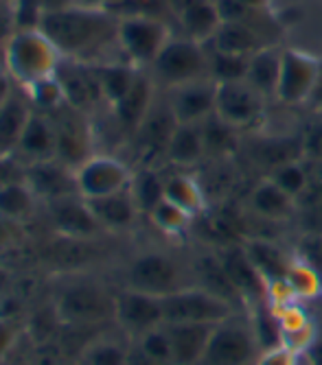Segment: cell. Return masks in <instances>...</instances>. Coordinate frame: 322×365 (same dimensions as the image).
Instances as JSON below:
<instances>
[{"label": "cell", "instance_id": "cell-1", "mask_svg": "<svg viewBox=\"0 0 322 365\" xmlns=\"http://www.w3.org/2000/svg\"><path fill=\"white\" fill-rule=\"evenodd\" d=\"M40 29L57 46L64 59L84 61L92 66L119 61L112 55L121 53L119 18L108 9L64 5L44 11Z\"/></svg>", "mask_w": 322, "mask_h": 365}, {"label": "cell", "instance_id": "cell-2", "mask_svg": "<svg viewBox=\"0 0 322 365\" xmlns=\"http://www.w3.org/2000/svg\"><path fill=\"white\" fill-rule=\"evenodd\" d=\"M64 57L42 29H16L3 51V68L18 88L55 77Z\"/></svg>", "mask_w": 322, "mask_h": 365}, {"label": "cell", "instance_id": "cell-3", "mask_svg": "<svg viewBox=\"0 0 322 365\" xmlns=\"http://www.w3.org/2000/svg\"><path fill=\"white\" fill-rule=\"evenodd\" d=\"M116 293L88 276L66 278L55 291V313L71 326H90L114 319Z\"/></svg>", "mask_w": 322, "mask_h": 365}, {"label": "cell", "instance_id": "cell-4", "mask_svg": "<svg viewBox=\"0 0 322 365\" xmlns=\"http://www.w3.org/2000/svg\"><path fill=\"white\" fill-rule=\"evenodd\" d=\"M149 75L156 81V86H163L167 90H173L191 81L211 79L206 46L184 36H173L149 66Z\"/></svg>", "mask_w": 322, "mask_h": 365}, {"label": "cell", "instance_id": "cell-5", "mask_svg": "<svg viewBox=\"0 0 322 365\" xmlns=\"http://www.w3.org/2000/svg\"><path fill=\"white\" fill-rule=\"evenodd\" d=\"M261 354V341L250 319L237 315L219 322L196 365H252Z\"/></svg>", "mask_w": 322, "mask_h": 365}, {"label": "cell", "instance_id": "cell-6", "mask_svg": "<svg viewBox=\"0 0 322 365\" xmlns=\"http://www.w3.org/2000/svg\"><path fill=\"white\" fill-rule=\"evenodd\" d=\"M173 38L167 20L134 16L119 18V48L125 61L134 63L136 68H149L154 59Z\"/></svg>", "mask_w": 322, "mask_h": 365}, {"label": "cell", "instance_id": "cell-7", "mask_svg": "<svg viewBox=\"0 0 322 365\" xmlns=\"http://www.w3.org/2000/svg\"><path fill=\"white\" fill-rule=\"evenodd\" d=\"M165 324H219L239 313L237 307L208 293L198 284H188L163 297Z\"/></svg>", "mask_w": 322, "mask_h": 365}, {"label": "cell", "instance_id": "cell-8", "mask_svg": "<svg viewBox=\"0 0 322 365\" xmlns=\"http://www.w3.org/2000/svg\"><path fill=\"white\" fill-rule=\"evenodd\" d=\"M182 280H184V274L180 269L178 260L163 252L139 254L125 272V287L156 295V297H165L188 287Z\"/></svg>", "mask_w": 322, "mask_h": 365}, {"label": "cell", "instance_id": "cell-9", "mask_svg": "<svg viewBox=\"0 0 322 365\" xmlns=\"http://www.w3.org/2000/svg\"><path fill=\"white\" fill-rule=\"evenodd\" d=\"M55 127V138H57V153L55 160L66 164L73 171L79 167L84 160H88L94 151V129L90 125V116L64 106L49 114Z\"/></svg>", "mask_w": 322, "mask_h": 365}, {"label": "cell", "instance_id": "cell-10", "mask_svg": "<svg viewBox=\"0 0 322 365\" xmlns=\"http://www.w3.org/2000/svg\"><path fill=\"white\" fill-rule=\"evenodd\" d=\"M132 178L134 171L110 153H92L75 169L77 195L84 199H96L130 188Z\"/></svg>", "mask_w": 322, "mask_h": 365}, {"label": "cell", "instance_id": "cell-11", "mask_svg": "<svg viewBox=\"0 0 322 365\" xmlns=\"http://www.w3.org/2000/svg\"><path fill=\"white\" fill-rule=\"evenodd\" d=\"M114 322L125 335L139 339L149 330L165 324L163 297L125 287L116 293Z\"/></svg>", "mask_w": 322, "mask_h": 365}, {"label": "cell", "instance_id": "cell-12", "mask_svg": "<svg viewBox=\"0 0 322 365\" xmlns=\"http://www.w3.org/2000/svg\"><path fill=\"white\" fill-rule=\"evenodd\" d=\"M57 79L64 88L66 106H71L88 116H92L96 110L108 108L99 75H96V66L64 59L57 71Z\"/></svg>", "mask_w": 322, "mask_h": 365}, {"label": "cell", "instance_id": "cell-13", "mask_svg": "<svg viewBox=\"0 0 322 365\" xmlns=\"http://www.w3.org/2000/svg\"><path fill=\"white\" fill-rule=\"evenodd\" d=\"M320 71V59L296 48H285L276 98L285 106H307Z\"/></svg>", "mask_w": 322, "mask_h": 365}, {"label": "cell", "instance_id": "cell-14", "mask_svg": "<svg viewBox=\"0 0 322 365\" xmlns=\"http://www.w3.org/2000/svg\"><path fill=\"white\" fill-rule=\"evenodd\" d=\"M215 114L235 129L256 125L266 114V96L248 81L217 83Z\"/></svg>", "mask_w": 322, "mask_h": 365}, {"label": "cell", "instance_id": "cell-15", "mask_svg": "<svg viewBox=\"0 0 322 365\" xmlns=\"http://www.w3.org/2000/svg\"><path fill=\"white\" fill-rule=\"evenodd\" d=\"M46 206H49V219L59 237L90 241L94 237H99L101 232H106L101 223L96 221V217L92 215L88 202L79 195L61 197L57 202H51Z\"/></svg>", "mask_w": 322, "mask_h": 365}, {"label": "cell", "instance_id": "cell-16", "mask_svg": "<svg viewBox=\"0 0 322 365\" xmlns=\"http://www.w3.org/2000/svg\"><path fill=\"white\" fill-rule=\"evenodd\" d=\"M22 178L36 192L38 202L51 204L61 197L77 195L75 186V171L59 160H42L31 162L22 167Z\"/></svg>", "mask_w": 322, "mask_h": 365}, {"label": "cell", "instance_id": "cell-17", "mask_svg": "<svg viewBox=\"0 0 322 365\" xmlns=\"http://www.w3.org/2000/svg\"><path fill=\"white\" fill-rule=\"evenodd\" d=\"M167 101L178 123L200 125L215 114L217 83L213 79H200L169 90Z\"/></svg>", "mask_w": 322, "mask_h": 365}, {"label": "cell", "instance_id": "cell-18", "mask_svg": "<svg viewBox=\"0 0 322 365\" xmlns=\"http://www.w3.org/2000/svg\"><path fill=\"white\" fill-rule=\"evenodd\" d=\"M217 256L223 264V269H226L231 282L235 284L237 293L241 295L243 304L254 307V304L268 302L270 287L261 278V274L254 269V264L248 258L243 245H226Z\"/></svg>", "mask_w": 322, "mask_h": 365}, {"label": "cell", "instance_id": "cell-19", "mask_svg": "<svg viewBox=\"0 0 322 365\" xmlns=\"http://www.w3.org/2000/svg\"><path fill=\"white\" fill-rule=\"evenodd\" d=\"M156 81L151 79L149 71H141L132 88L127 90V94L121 98L119 103L110 108L114 123L127 131V134H136V129L149 114L151 106L156 103Z\"/></svg>", "mask_w": 322, "mask_h": 365}, {"label": "cell", "instance_id": "cell-20", "mask_svg": "<svg viewBox=\"0 0 322 365\" xmlns=\"http://www.w3.org/2000/svg\"><path fill=\"white\" fill-rule=\"evenodd\" d=\"M206 44H211L213 48H217L221 53L246 55V57H252L261 48L272 46V44H268L266 31L259 26L256 18L239 20V22H221V26L215 33V38Z\"/></svg>", "mask_w": 322, "mask_h": 365}, {"label": "cell", "instance_id": "cell-21", "mask_svg": "<svg viewBox=\"0 0 322 365\" xmlns=\"http://www.w3.org/2000/svg\"><path fill=\"white\" fill-rule=\"evenodd\" d=\"M55 153H57V138H55L53 120L49 114L34 110L22 131V138L18 143L14 158H18L22 164H31L42 160H55Z\"/></svg>", "mask_w": 322, "mask_h": 365}, {"label": "cell", "instance_id": "cell-22", "mask_svg": "<svg viewBox=\"0 0 322 365\" xmlns=\"http://www.w3.org/2000/svg\"><path fill=\"white\" fill-rule=\"evenodd\" d=\"M176 127H178V120L171 112L169 101L160 106L156 98L149 114L136 129L134 138L145 155H167V147H169V140Z\"/></svg>", "mask_w": 322, "mask_h": 365}, {"label": "cell", "instance_id": "cell-23", "mask_svg": "<svg viewBox=\"0 0 322 365\" xmlns=\"http://www.w3.org/2000/svg\"><path fill=\"white\" fill-rule=\"evenodd\" d=\"M274 319L278 326V344L287 346L298 354H305L318 341L316 326L307 317V313L296 304L274 307Z\"/></svg>", "mask_w": 322, "mask_h": 365}, {"label": "cell", "instance_id": "cell-24", "mask_svg": "<svg viewBox=\"0 0 322 365\" xmlns=\"http://www.w3.org/2000/svg\"><path fill=\"white\" fill-rule=\"evenodd\" d=\"M86 202H88L92 215L96 217V221L101 223V227L110 230V232L132 227L136 223L139 215H141L130 188L106 195V197L86 199Z\"/></svg>", "mask_w": 322, "mask_h": 365}, {"label": "cell", "instance_id": "cell-25", "mask_svg": "<svg viewBox=\"0 0 322 365\" xmlns=\"http://www.w3.org/2000/svg\"><path fill=\"white\" fill-rule=\"evenodd\" d=\"M171 339L173 365H196L217 324H165Z\"/></svg>", "mask_w": 322, "mask_h": 365}, {"label": "cell", "instance_id": "cell-26", "mask_svg": "<svg viewBox=\"0 0 322 365\" xmlns=\"http://www.w3.org/2000/svg\"><path fill=\"white\" fill-rule=\"evenodd\" d=\"M31 114H34V106H31V101L26 98L24 90L22 94L14 92L7 101L0 106V155L3 158L16 153Z\"/></svg>", "mask_w": 322, "mask_h": 365}, {"label": "cell", "instance_id": "cell-27", "mask_svg": "<svg viewBox=\"0 0 322 365\" xmlns=\"http://www.w3.org/2000/svg\"><path fill=\"white\" fill-rule=\"evenodd\" d=\"M243 247H246L248 258L254 264V269L261 274L268 287L285 282L294 258H289L283 247H278L274 241H268V239H252Z\"/></svg>", "mask_w": 322, "mask_h": 365}, {"label": "cell", "instance_id": "cell-28", "mask_svg": "<svg viewBox=\"0 0 322 365\" xmlns=\"http://www.w3.org/2000/svg\"><path fill=\"white\" fill-rule=\"evenodd\" d=\"M193 276H196V280H198V287L206 289L208 293L231 302L237 309L243 304L241 295L237 293L235 284L231 282V278H228L226 269H223V264H221L217 254H202L193 260Z\"/></svg>", "mask_w": 322, "mask_h": 365}, {"label": "cell", "instance_id": "cell-29", "mask_svg": "<svg viewBox=\"0 0 322 365\" xmlns=\"http://www.w3.org/2000/svg\"><path fill=\"white\" fill-rule=\"evenodd\" d=\"M250 208L259 217L270 221H285L298 212L296 199L281 190L270 178L259 182L250 192Z\"/></svg>", "mask_w": 322, "mask_h": 365}, {"label": "cell", "instance_id": "cell-30", "mask_svg": "<svg viewBox=\"0 0 322 365\" xmlns=\"http://www.w3.org/2000/svg\"><path fill=\"white\" fill-rule=\"evenodd\" d=\"M176 20L182 29V36L188 40H196L200 44L211 42L215 38L217 29L223 22L213 0H200L198 5H193L186 11H182Z\"/></svg>", "mask_w": 322, "mask_h": 365}, {"label": "cell", "instance_id": "cell-31", "mask_svg": "<svg viewBox=\"0 0 322 365\" xmlns=\"http://www.w3.org/2000/svg\"><path fill=\"white\" fill-rule=\"evenodd\" d=\"M281 59H283V51L276 46H266L250 57L246 81L266 98L276 96V88L281 79Z\"/></svg>", "mask_w": 322, "mask_h": 365}, {"label": "cell", "instance_id": "cell-32", "mask_svg": "<svg viewBox=\"0 0 322 365\" xmlns=\"http://www.w3.org/2000/svg\"><path fill=\"white\" fill-rule=\"evenodd\" d=\"M206 155L204 136H202V125H184L178 123L173 129L169 147H167V160L178 167H193Z\"/></svg>", "mask_w": 322, "mask_h": 365}, {"label": "cell", "instance_id": "cell-33", "mask_svg": "<svg viewBox=\"0 0 322 365\" xmlns=\"http://www.w3.org/2000/svg\"><path fill=\"white\" fill-rule=\"evenodd\" d=\"M165 199L182 208L188 217L198 219L206 210V192L202 184L186 173H176L165 178Z\"/></svg>", "mask_w": 322, "mask_h": 365}, {"label": "cell", "instance_id": "cell-34", "mask_svg": "<svg viewBox=\"0 0 322 365\" xmlns=\"http://www.w3.org/2000/svg\"><path fill=\"white\" fill-rule=\"evenodd\" d=\"M36 204H38V197L24 182L22 175L0 186V217L3 219L11 223H20L34 215Z\"/></svg>", "mask_w": 322, "mask_h": 365}, {"label": "cell", "instance_id": "cell-35", "mask_svg": "<svg viewBox=\"0 0 322 365\" xmlns=\"http://www.w3.org/2000/svg\"><path fill=\"white\" fill-rule=\"evenodd\" d=\"M141 71L143 68H136L134 63L125 61V59L96 66V75H99V81H101V90L106 96L108 110L127 94V90L132 88V83L136 81Z\"/></svg>", "mask_w": 322, "mask_h": 365}, {"label": "cell", "instance_id": "cell-36", "mask_svg": "<svg viewBox=\"0 0 322 365\" xmlns=\"http://www.w3.org/2000/svg\"><path fill=\"white\" fill-rule=\"evenodd\" d=\"M130 190L141 215H149L165 199V178L151 167H143L139 173H134Z\"/></svg>", "mask_w": 322, "mask_h": 365}, {"label": "cell", "instance_id": "cell-37", "mask_svg": "<svg viewBox=\"0 0 322 365\" xmlns=\"http://www.w3.org/2000/svg\"><path fill=\"white\" fill-rule=\"evenodd\" d=\"M204 46H206V55H208V77L215 83L246 81L250 57L221 53V51L213 48L211 44H204Z\"/></svg>", "mask_w": 322, "mask_h": 365}, {"label": "cell", "instance_id": "cell-38", "mask_svg": "<svg viewBox=\"0 0 322 365\" xmlns=\"http://www.w3.org/2000/svg\"><path fill=\"white\" fill-rule=\"evenodd\" d=\"M254 160L261 164H270V171L285 162L305 160L301 138H266L256 145Z\"/></svg>", "mask_w": 322, "mask_h": 365}, {"label": "cell", "instance_id": "cell-39", "mask_svg": "<svg viewBox=\"0 0 322 365\" xmlns=\"http://www.w3.org/2000/svg\"><path fill=\"white\" fill-rule=\"evenodd\" d=\"M22 90H24L26 98L31 101V106H34L36 112L53 114L55 110L66 106V96H64V88H61L57 75L31 83L29 88H22Z\"/></svg>", "mask_w": 322, "mask_h": 365}, {"label": "cell", "instance_id": "cell-40", "mask_svg": "<svg viewBox=\"0 0 322 365\" xmlns=\"http://www.w3.org/2000/svg\"><path fill=\"white\" fill-rule=\"evenodd\" d=\"M285 284L296 300H316V297L322 295V276L296 258L287 272Z\"/></svg>", "mask_w": 322, "mask_h": 365}, {"label": "cell", "instance_id": "cell-41", "mask_svg": "<svg viewBox=\"0 0 322 365\" xmlns=\"http://www.w3.org/2000/svg\"><path fill=\"white\" fill-rule=\"evenodd\" d=\"M202 125V136H204V147L206 153H228L235 149L237 145V134H235V127H231L228 123H223L217 114L208 116Z\"/></svg>", "mask_w": 322, "mask_h": 365}, {"label": "cell", "instance_id": "cell-42", "mask_svg": "<svg viewBox=\"0 0 322 365\" xmlns=\"http://www.w3.org/2000/svg\"><path fill=\"white\" fill-rule=\"evenodd\" d=\"M127 356L130 350L121 341L101 337L84 348L81 365H127Z\"/></svg>", "mask_w": 322, "mask_h": 365}, {"label": "cell", "instance_id": "cell-43", "mask_svg": "<svg viewBox=\"0 0 322 365\" xmlns=\"http://www.w3.org/2000/svg\"><path fill=\"white\" fill-rule=\"evenodd\" d=\"M147 217L160 232H165V235H169V237L184 235L193 223V217H188L176 204H171L169 199H163V202H160Z\"/></svg>", "mask_w": 322, "mask_h": 365}, {"label": "cell", "instance_id": "cell-44", "mask_svg": "<svg viewBox=\"0 0 322 365\" xmlns=\"http://www.w3.org/2000/svg\"><path fill=\"white\" fill-rule=\"evenodd\" d=\"M281 190H285L287 195H292L294 199L307 188L309 184V169L305 160H296V162H285L281 167L272 169L268 175Z\"/></svg>", "mask_w": 322, "mask_h": 365}, {"label": "cell", "instance_id": "cell-45", "mask_svg": "<svg viewBox=\"0 0 322 365\" xmlns=\"http://www.w3.org/2000/svg\"><path fill=\"white\" fill-rule=\"evenodd\" d=\"M136 348L156 365H173V352H171V339L167 333V326H158L143 337L136 339Z\"/></svg>", "mask_w": 322, "mask_h": 365}, {"label": "cell", "instance_id": "cell-46", "mask_svg": "<svg viewBox=\"0 0 322 365\" xmlns=\"http://www.w3.org/2000/svg\"><path fill=\"white\" fill-rule=\"evenodd\" d=\"M108 11H112L116 18L147 16V18L167 20V16H173L167 0H114L108 7Z\"/></svg>", "mask_w": 322, "mask_h": 365}, {"label": "cell", "instance_id": "cell-47", "mask_svg": "<svg viewBox=\"0 0 322 365\" xmlns=\"http://www.w3.org/2000/svg\"><path fill=\"white\" fill-rule=\"evenodd\" d=\"M294 258L322 276V232H303L296 243Z\"/></svg>", "mask_w": 322, "mask_h": 365}, {"label": "cell", "instance_id": "cell-48", "mask_svg": "<svg viewBox=\"0 0 322 365\" xmlns=\"http://www.w3.org/2000/svg\"><path fill=\"white\" fill-rule=\"evenodd\" d=\"M11 11L16 29H40L46 7L44 0H11Z\"/></svg>", "mask_w": 322, "mask_h": 365}, {"label": "cell", "instance_id": "cell-49", "mask_svg": "<svg viewBox=\"0 0 322 365\" xmlns=\"http://www.w3.org/2000/svg\"><path fill=\"white\" fill-rule=\"evenodd\" d=\"M303 155L309 162H322V120H313L301 136Z\"/></svg>", "mask_w": 322, "mask_h": 365}, {"label": "cell", "instance_id": "cell-50", "mask_svg": "<svg viewBox=\"0 0 322 365\" xmlns=\"http://www.w3.org/2000/svg\"><path fill=\"white\" fill-rule=\"evenodd\" d=\"M298 363H301L298 352L278 344V346H272L268 350H261V354L256 356V361L252 365H298Z\"/></svg>", "mask_w": 322, "mask_h": 365}, {"label": "cell", "instance_id": "cell-51", "mask_svg": "<svg viewBox=\"0 0 322 365\" xmlns=\"http://www.w3.org/2000/svg\"><path fill=\"white\" fill-rule=\"evenodd\" d=\"M16 31L14 11H11V0H0V66H3V51L11 33Z\"/></svg>", "mask_w": 322, "mask_h": 365}, {"label": "cell", "instance_id": "cell-52", "mask_svg": "<svg viewBox=\"0 0 322 365\" xmlns=\"http://www.w3.org/2000/svg\"><path fill=\"white\" fill-rule=\"evenodd\" d=\"M298 223L303 232H322V210L298 212Z\"/></svg>", "mask_w": 322, "mask_h": 365}, {"label": "cell", "instance_id": "cell-53", "mask_svg": "<svg viewBox=\"0 0 322 365\" xmlns=\"http://www.w3.org/2000/svg\"><path fill=\"white\" fill-rule=\"evenodd\" d=\"M307 106L316 112H322V59H320V71H318V77H316V83H313V90L309 94Z\"/></svg>", "mask_w": 322, "mask_h": 365}, {"label": "cell", "instance_id": "cell-54", "mask_svg": "<svg viewBox=\"0 0 322 365\" xmlns=\"http://www.w3.org/2000/svg\"><path fill=\"white\" fill-rule=\"evenodd\" d=\"M16 232H14V223L0 217V252H5L7 247L14 245Z\"/></svg>", "mask_w": 322, "mask_h": 365}, {"label": "cell", "instance_id": "cell-55", "mask_svg": "<svg viewBox=\"0 0 322 365\" xmlns=\"http://www.w3.org/2000/svg\"><path fill=\"white\" fill-rule=\"evenodd\" d=\"M16 83H14V79L9 77V73L0 66V106H3L7 98L16 92V88H14Z\"/></svg>", "mask_w": 322, "mask_h": 365}, {"label": "cell", "instance_id": "cell-56", "mask_svg": "<svg viewBox=\"0 0 322 365\" xmlns=\"http://www.w3.org/2000/svg\"><path fill=\"white\" fill-rule=\"evenodd\" d=\"M71 5L86 7V9H108L114 0H69Z\"/></svg>", "mask_w": 322, "mask_h": 365}, {"label": "cell", "instance_id": "cell-57", "mask_svg": "<svg viewBox=\"0 0 322 365\" xmlns=\"http://www.w3.org/2000/svg\"><path fill=\"white\" fill-rule=\"evenodd\" d=\"M169 3V7H171V14H173V18H178L182 11H186L188 7H193V5H198L200 0H167Z\"/></svg>", "mask_w": 322, "mask_h": 365}, {"label": "cell", "instance_id": "cell-58", "mask_svg": "<svg viewBox=\"0 0 322 365\" xmlns=\"http://www.w3.org/2000/svg\"><path fill=\"white\" fill-rule=\"evenodd\" d=\"M9 344H11V328L0 322V359H3V354L7 352Z\"/></svg>", "mask_w": 322, "mask_h": 365}, {"label": "cell", "instance_id": "cell-59", "mask_svg": "<svg viewBox=\"0 0 322 365\" xmlns=\"http://www.w3.org/2000/svg\"><path fill=\"white\" fill-rule=\"evenodd\" d=\"M11 282H14V276H11V272L5 267V264H0V297H3V295L9 291Z\"/></svg>", "mask_w": 322, "mask_h": 365}, {"label": "cell", "instance_id": "cell-60", "mask_svg": "<svg viewBox=\"0 0 322 365\" xmlns=\"http://www.w3.org/2000/svg\"><path fill=\"white\" fill-rule=\"evenodd\" d=\"M127 365H156L154 361H149L139 348L130 350V356H127Z\"/></svg>", "mask_w": 322, "mask_h": 365}, {"label": "cell", "instance_id": "cell-61", "mask_svg": "<svg viewBox=\"0 0 322 365\" xmlns=\"http://www.w3.org/2000/svg\"><path fill=\"white\" fill-rule=\"evenodd\" d=\"M309 359H311V365H322V341L320 339L309 350Z\"/></svg>", "mask_w": 322, "mask_h": 365}, {"label": "cell", "instance_id": "cell-62", "mask_svg": "<svg viewBox=\"0 0 322 365\" xmlns=\"http://www.w3.org/2000/svg\"><path fill=\"white\" fill-rule=\"evenodd\" d=\"M243 5L252 11H266L270 7V0H243Z\"/></svg>", "mask_w": 322, "mask_h": 365}, {"label": "cell", "instance_id": "cell-63", "mask_svg": "<svg viewBox=\"0 0 322 365\" xmlns=\"http://www.w3.org/2000/svg\"><path fill=\"white\" fill-rule=\"evenodd\" d=\"M213 3H215V0H213Z\"/></svg>", "mask_w": 322, "mask_h": 365}, {"label": "cell", "instance_id": "cell-64", "mask_svg": "<svg viewBox=\"0 0 322 365\" xmlns=\"http://www.w3.org/2000/svg\"><path fill=\"white\" fill-rule=\"evenodd\" d=\"M0 158H3V155H0Z\"/></svg>", "mask_w": 322, "mask_h": 365}]
</instances>
